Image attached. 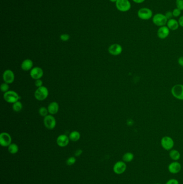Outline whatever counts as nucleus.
Segmentation results:
<instances>
[{
	"instance_id": "1",
	"label": "nucleus",
	"mask_w": 183,
	"mask_h": 184,
	"mask_svg": "<svg viewBox=\"0 0 183 184\" xmlns=\"http://www.w3.org/2000/svg\"><path fill=\"white\" fill-rule=\"evenodd\" d=\"M168 19L163 13H157L152 17V22L157 27L165 26L168 22Z\"/></svg>"
},
{
	"instance_id": "2",
	"label": "nucleus",
	"mask_w": 183,
	"mask_h": 184,
	"mask_svg": "<svg viewBox=\"0 0 183 184\" xmlns=\"http://www.w3.org/2000/svg\"><path fill=\"white\" fill-rule=\"evenodd\" d=\"M49 94V90L46 87L42 86L36 89L35 92V97L38 101H43L48 97Z\"/></svg>"
},
{
	"instance_id": "3",
	"label": "nucleus",
	"mask_w": 183,
	"mask_h": 184,
	"mask_svg": "<svg viewBox=\"0 0 183 184\" xmlns=\"http://www.w3.org/2000/svg\"><path fill=\"white\" fill-rule=\"evenodd\" d=\"M137 16L142 20H148L153 17V13L148 8H142L137 11Z\"/></svg>"
},
{
	"instance_id": "4",
	"label": "nucleus",
	"mask_w": 183,
	"mask_h": 184,
	"mask_svg": "<svg viewBox=\"0 0 183 184\" xmlns=\"http://www.w3.org/2000/svg\"><path fill=\"white\" fill-rule=\"evenodd\" d=\"M3 98L6 102L10 103H14L20 99V96L17 93L13 91H9L3 95Z\"/></svg>"
},
{
	"instance_id": "5",
	"label": "nucleus",
	"mask_w": 183,
	"mask_h": 184,
	"mask_svg": "<svg viewBox=\"0 0 183 184\" xmlns=\"http://www.w3.org/2000/svg\"><path fill=\"white\" fill-rule=\"evenodd\" d=\"M117 9L121 12H127L131 8V3L129 0H118L115 2Z\"/></svg>"
},
{
	"instance_id": "6",
	"label": "nucleus",
	"mask_w": 183,
	"mask_h": 184,
	"mask_svg": "<svg viewBox=\"0 0 183 184\" xmlns=\"http://www.w3.org/2000/svg\"><path fill=\"white\" fill-rule=\"evenodd\" d=\"M161 144L162 148L166 150H171L174 146V141L169 136H164L161 140Z\"/></svg>"
},
{
	"instance_id": "7",
	"label": "nucleus",
	"mask_w": 183,
	"mask_h": 184,
	"mask_svg": "<svg viewBox=\"0 0 183 184\" xmlns=\"http://www.w3.org/2000/svg\"><path fill=\"white\" fill-rule=\"evenodd\" d=\"M171 93L174 98L178 100H183V85L177 84L172 87Z\"/></svg>"
},
{
	"instance_id": "8",
	"label": "nucleus",
	"mask_w": 183,
	"mask_h": 184,
	"mask_svg": "<svg viewBox=\"0 0 183 184\" xmlns=\"http://www.w3.org/2000/svg\"><path fill=\"white\" fill-rule=\"evenodd\" d=\"M45 126L48 129L52 130L55 128L57 122L55 118L52 115H48L45 116L44 119Z\"/></svg>"
},
{
	"instance_id": "9",
	"label": "nucleus",
	"mask_w": 183,
	"mask_h": 184,
	"mask_svg": "<svg viewBox=\"0 0 183 184\" xmlns=\"http://www.w3.org/2000/svg\"><path fill=\"white\" fill-rule=\"evenodd\" d=\"M11 136L7 133L3 132L0 134V144L3 147L9 146L11 144Z\"/></svg>"
},
{
	"instance_id": "10",
	"label": "nucleus",
	"mask_w": 183,
	"mask_h": 184,
	"mask_svg": "<svg viewBox=\"0 0 183 184\" xmlns=\"http://www.w3.org/2000/svg\"><path fill=\"white\" fill-rule=\"evenodd\" d=\"M127 169L126 163L123 161L117 162L113 166V171L117 175H121L124 173Z\"/></svg>"
},
{
	"instance_id": "11",
	"label": "nucleus",
	"mask_w": 183,
	"mask_h": 184,
	"mask_svg": "<svg viewBox=\"0 0 183 184\" xmlns=\"http://www.w3.org/2000/svg\"><path fill=\"white\" fill-rule=\"evenodd\" d=\"M3 80L5 82L10 84L15 80V74L10 69H7L3 73Z\"/></svg>"
},
{
	"instance_id": "12",
	"label": "nucleus",
	"mask_w": 183,
	"mask_h": 184,
	"mask_svg": "<svg viewBox=\"0 0 183 184\" xmlns=\"http://www.w3.org/2000/svg\"><path fill=\"white\" fill-rule=\"evenodd\" d=\"M44 75V71L42 69L39 67H35L30 71V76L31 78L35 79H40Z\"/></svg>"
},
{
	"instance_id": "13",
	"label": "nucleus",
	"mask_w": 183,
	"mask_h": 184,
	"mask_svg": "<svg viewBox=\"0 0 183 184\" xmlns=\"http://www.w3.org/2000/svg\"><path fill=\"white\" fill-rule=\"evenodd\" d=\"M108 51L111 55L118 56L122 53L123 47L119 44H113L109 47Z\"/></svg>"
},
{
	"instance_id": "14",
	"label": "nucleus",
	"mask_w": 183,
	"mask_h": 184,
	"mask_svg": "<svg viewBox=\"0 0 183 184\" xmlns=\"http://www.w3.org/2000/svg\"><path fill=\"white\" fill-rule=\"evenodd\" d=\"M157 36L161 39H164L167 38L170 34V29L168 28L167 26H163L159 28L157 30Z\"/></svg>"
},
{
	"instance_id": "15",
	"label": "nucleus",
	"mask_w": 183,
	"mask_h": 184,
	"mask_svg": "<svg viewBox=\"0 0 183 184\" xmlns=\"http://www.w3.org/2000/svg\"><path fill=\"white\" fill-rule=\"evenodd\" d=\"M168 168V170L170 173H172V174H177V173H178L181 171V165L177 161H174V162L171 163L169 165Z\"/></svg>"
},
{
	"instance_id": "16",
	"label": "nucleus",
	"mask_w": 183,
	"mask_h": 184,
	"mask_svg": "<svg viewBox=\"0 0 183 184\" xmlns=\"http://www.w3.org/2000/svg\"><path fill=\"white\" fill-rule=\"evenodd\" d=\"M69 138L64 134L60 135L58 136L57 140V145L60 147H65L69 144Z\"/></svg>"
},
{
	"instance_id": "17",
	"label": "nucleus",
	"mask_w": 183,
	"mask_h": 184,
	"mask_svg": "<svg viewBox=\"0 0 183 184\" xmlns=\"http://www.w3.org/2000/svg\"><path fill=\"white\" fill-rule=\"evenodd\" d=\"M48 111L51 115H55L57 113L59 109V105L57 102H52L49 103L48 106Z\"/></svg>"
},
{
	"instance_id": "18",
	"label": "nucleus",
	"mask_w": 183,
	"mask_h": 184,
	"mask_svg": "<svg viewBox=\"0 0 183 184\" xmlns=\"http://www.w3.org/2000/svg\"><path fill=\"white\" fill-rule=\"evenodd\" d=\"M33 62L32 60L27 59L24 60L21 64V68L23 71H28L32 69Z\"/></svg>"
},
{
	"instance_id": "19",
	"label": "nucleus",
	"mask_w": 183,
	"mask_h": 184,
	"mask_svg": "<svg viewBox=\"0 0 183 184\" xmlns=\"http://www.w3.org/2000/svg\"><path fill=\"white\" fill-rule=\"evenodd\" d=\"M167 25L169 29L172 31L177 30V29H178L179 27L178 21H177L176 20L174 19V18L169 20L168 21Z\"/></svg>"
},
{
	"instance_id": "20",
	"label": "nucleus",
	"mask_w": 183,
	"mask_h": 184,
	"mask_svg": "<svg viewBox=\"0 0 183 184\" xmlns=\"http://www.w3.org/2000/svg\"><path fill=\"white\" fill-rule=\"evenodd\" d=\"M169 156L171 160L174 161H177L181 158V153H179L178 151L177 150H171L169 152Z\"/></svg>"
},
{
	"instance_id": "21",
	"label": "nucleus",
	"mask_w": 183,
	"mask_h": 184,
	"mask_svg": "<svg viewBox=\"0 0 183 184\" xmlns=\"http://www.w3.org/2000/svg\"><path fill=\"white\" fill-rule=\"evenodd\" d=\"M81 137V135L79 132L77 131H73L70 133L69 138L70 140L73 142H76L79 140Z\"/></svg>"
},
{
	"instance_id": "22",
	"label": "nucleus",
	"mask_w": 183,
	"mask_h": 184,
	"mask_svg": "<svg viewBox=\"0 0 183 184\" xmlns=\"http://www.w3.org/2000/svg\"><path fill=\"white\" fill-rule=\"evenodd\" d=\"M134 154L132 152H128L124 154V156H123V160L124 162L129 163L132 162L133 160H134Z\"/></svg>"
},
{
	"instance_id": "23",
	"label": "nucleus",
	"mask_w": 183,
	"mask_h": 184,
	"mask_svg": "<svg viewBox=\"0 0 183 184\" xmlns=\"http://www.w3.org/2000/svg\"><path fill=\"white\" fill-rule=\"evenodd\" d=\"M8 151L11 154H15L18 151V146L17 144L11 143L8 146Z\"/></svg>"
},
{
	"instance_id": "24",
	"label": "nucleus",
	"mask_w": 183,
	"mask_h": 184,
	"mask_svg": "<svg viewBox=\"0 0 183 184\" xmlns=\"http://www.w3.org/2000/svg\"><path fill=\"white\" fill-rule=\"evenodd\" d=\"M23 108V104L20 101H17L15 103H13V109L16 112H18L20 111Z\"/></svg>"
},
{
	"instance_id": "25",
	"label": "nucleus",
	"mask_w": 183,
	"mask_h": 184,
	"mask_svg": "<svg viewBox=\"0 0 183 184\" xmlns=\"http://www.w3.org/2000/svg\"><path fill=\"white\" fill-rule=\"evenodd\" d=\"M48 113H49L48 109L46 108V107H42L40 108L39 109V114L42 116L45 117L47 115H48Z\"/></svg>"
},
{
	"instance_id": "26",
	"label": "nucleus",
	"mask_w": 183,
	"mask_h": 184,
	"mask_svg": "<svg viewBox=\"0 0 183 184\" xmlns=\"http://www.w3.org/2000/svg\"><path fill=\"white\" fill-rule=\"evenodd\" d=\"M0 88H1V91H2V92L5 93V92H7L8 91H9V84H7V83H5V82L3 83L1 85Z\"/></svg>"
},
{
	"instance_id": "27",
	"label": "nucleus",
	"mask_w": 183,
	"mask_h": 184,
	"mask_svg": "<svg viewBox=\"0 0 183 184\" xmlns=\"http://www.w3.org/2000/svg\"><path fill=\"white\" fill-rule=\"evenodd\" d=\"M76 161V160L74 157H71L67 160L66 163L69 166H71V165H73L75 164Z\"/></svg>"
},
{
	"instance_id": "28",
	"label": "nucleus",
	"mask_w": 183,
	"mask_h": 184,
	"mask_svg": "<svg viewBox=\"0 0 183 184\" xmlns=\"http://www.w3.org/2000/svg\"><path fill=\"white\" fill-rule=\"evenodd\" d=\"M176 4L177 8L181 10V11L183 10V0H176Z\"/></svg>"
},
{
	"instance_id": "29",
	"label": "nucleus",
	"mask_w": 183,
	"mask_h": 184,
	"mask_svg": "<svg viewBox=\"0 0 183 184\" xmlns=\"http://www.w3.org/2000/svg\"><path fill=\"white\" fill-rule=\"evenodd\" d=\"M172 13H173L174 17H178L179 16L181 15V10L176 8H175V9L173 10Z\"/></svg>"
},
{
	"instance_id": "30",
	"label": "nucleus",
	"mask_w": 183,
	"mask_h": 184,
	"mask_svg": "<svg viewBox=\"0 0 183 184\" xmlns=\"http://www.w3.org/2000/svg\"><path fill=\"white\" fill-rule=\"evenodd\" d=\"M70 38V36L68 34H62L60 36V39L64 41V42H66Z\"/></svg>"
},
{
	"instance_id": "31",
	"label": "nucleus",
	"mask_w": 183,
	"mask_h": 184,
	"mask_svg": "<svg viewBox=\"0 0 183 184\" xmlns=\"http://www.w3.org/2000/svg\"><path fill=\"white\" fill-rule=\"evenodd\" d=\"M166 17L168 19V20H170V19H172V17H174L173 16V13H172V11H168L166 13Z\"/></svg>"
},
{
	"instance_id": "32",
	"label": "nucleus",
	"mask_w": 183,
	"mask_h": 184,
	"mask_svg": "<svg viewBox=\"0 0 183 184\" xmlns=\"http://www.w3.org/2000/svg\"><path fill=\"white\" fill-rule=\"evenodd\" d=\"M166 184H179V182L176 179H171L169 180Z\"/></svg>"
},
{
	"instance_id": "33",
	"label": "nucleus",
	"mask_w": 183,
	"mask_h": 184,
	"mask_svg": "<svg viewBox=\"0 0 183 184\" xmlns=\"http://www.w3.org/2000/svg\"><path fill=\"white\" fill-rule=\"evenodd\" d=\"M42 84H43V82H42V80H41V79H37V80H35V86L37 87L38 88L42 86Z\"/></svg>"
},
{
	"instance_id": "34",
	"label": "nucleus",
	"mask_w": 183,
	"mask_h": 184,
	"mask_svg": "<svg viewBox=\"0 0 183 184\" xmlns=\"http://www.w3.org/2000/svg\"><path fill=\"white\" fill-rule=\"evenodd\" d=\"M178 23L179 26L183 28V15L181 16L179 18Z\"/></svg>"
},
{
	"instance_id": "35",
	"label": "nucleus",
	"mask_w": 183,
	"mask_h": 184,
	"mask_svg": "<svg viewBox=\"0 0 183 184\" xmlns=\"http://www.w3.org/2000/svg\"><path fill=\"white\" fill-rule=\"evenodd\" d=\"M178 62L181 66L183 67V57H181L179 58Z\"/></svg>"
},
{
	"instance_id": "36",
	"label": "nucleus",
	"mask_w": 183,
	"mask_h": 184,
	"mask_svg": "<svg viewBox=\"0 0 183 184\" xmlns=\"http://www.w3.org/2000/svg\"><path fill=\"white\" fill-rule=\"evenodd\" d=\"M82 153V150H81V149H79V150H77V151L75 152V156H77V157H79V156L81 155Z\"/></svg>"
},
{
	"instance_id": "37",
	"label": "nucleus",
	"mask_w": 183,
	"mask_h": 184,
	"mask_svg": "<svg viewBox=\"0 0 183 184\" xmlns=\"http://www.w3.org/2000/svg\"><path fill=\"white\" fill-rule=\"evenodd\" d=\"M132 1L134 2L135 3L140 4V3L144 2L146 0H132Z\"/></svg>"
},
{
	"instance_id": "38",
	"label": "nucleus",
	"mask_w": 183,
	"mask_h": 184,
	"mask_svg": "<svg viewBox=\"0 0 183 184\" xmlns=\"http://www.w3.org/2000/svg\"><path fill=\"white\" fill-rule=\"evenodd\" d=\"M112 2H116L118 0H110Z\"/></svg>"
},
{
	"instance_id": "39",
	"label": "nucleus",
	"mask_w": 183,
	"mask_h": 184,
	"mask_svg": "<svg viewBox=\"0 0 183 184\" xmlns=\"http://www.w3.org/2000/svg\"></svg>"
}]
</instances>
